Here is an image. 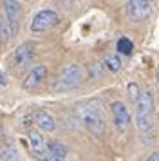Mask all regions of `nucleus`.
<instances>
[{"label": "nucleus", "instance_id": "obj_1", "mask_svg": "<svg viewBox=\"0 0 159 161\" xmlns=\"http://www.w3.org/2000/svg\"><path fill=\"white\" fill-rule=\"evenodd\" d=\"M76 114L81 119V123L85 125L94 136H101L105 132V119L101 114V107L98 102H83L76 107Z\"/></svg>", "mask_w": 159, "mask_h": 161}, {"label": "nucleus", "instance_id": "obj_2", "mask_svg": "<svg viewBox=\"0 0 159 161\" xmlns=\"http://www.w3.org/2000/svg\"><path fill=\"white\" fill-rule=\"evenodd\" d=\"M81 83V67L78 64H69L62 69V73L58 74V78L52 81V91L56 92H63V91H71L76 89Z\"/></svg>", "mask_w": 159, "mask_h": 161}, {"label": "nucleus", "instance_id": "obj_3", "mask_svg": "<svg viewBox=\"0 0 159 161\" xmlns=\"http://www.w3.org/2000/svg\"><path fill=\"white\" fill-rule=\"evenodd\" d=\"M58 15L52 11V9H42V11H38L33 18V22H31V31L33 33H43V31L51 29V27H54L58 24Z\"/></svg>", "mask_w": 159, "mask_h": 161}, {"label": "nucleus", "instance_id": "obj_4", "mask_svg": "<svg viewBox=\"0 0 159 161\" xmlns=\"http://www.w3.org/2000/svg\"><path fill=\"white\" fill-rule=\"evenodd\" d=\"M125 8H127V15L134 22H143L152 13V4L148 0H130V2H127Z\"/></svg>", "mask_w": 159, "mask_h": 161}, {"label": "nucleus", "instance_id": "obj_5", "mask_svg": "<svg viewBox=\"0 0 159 161\" xmlns=\"http://www.w3.org/2000/svg\"><path fill=\"white\" fill-rule=\"evenodd\" d=\"M110 109H112V119H114L116 129L119 132H127L129 123H130V112H129L127 103H123L118 100V102H112Z\"/></svg>", "mask_w": 159, "mask_h": 161}, {"label": "nucleus", "instance_id": "obj_6", "mask_svg": "<svg viewBox=\"0 0 159 161\" xmlns=\"http://www.w3.org/2000/svg\"><path fill=\"white\" fill-rule=\"evenodd\" d=\"M33 58H35V45L25 42V44L18 45L14 49L13 56H11V62H13L14 67H25L33 62Z\"/></svg>", "mask_w": 159, "mask_h": 161}, {"label": "nucleus", "instance_id": "obj_7", "mask_svg": "<svg viewBox=\"0 0 159 161\" xmlns=\"http://www.w3.org/2000/svg\"><path fill=\"white\" fill-rule=\"evenodd\" d=\"M45 78H47V67L45 65H35L29 71L27 76H25V80H24V89H27V91L36 89L38 85H42Z\"/></svg>", "mask_w": 159, "mask_h": 161}, {"label": "nucleus", "instance_id": "obj_8", "mask_svg": "<svg viewBox=\"0 0 159 161\" xmlns=\"http://www.w3.org/2000/svg\"><path fill=\"white\" fill-rule=\"evenodd\" d=\"M29 138V145H31V148H33V154L35 156H38V154H42L47 150V141H45V138H43V134L40 130H29L27 134Z\"/></svg>", "mask_w": 159, "mask_h": 161}, {"label": "nucleus", "instance_id": "obj_9", "mask_svg": "<svg viewBox=\"0 0 159 161\" xmlns=\"http://www.w3.org/2000/svg\"><path fill=\"white\" fill-rule=\"evenodd\" d=\"M33 116H35V123L38 125L42 130L52 132L56 129V121H54V118L51 116L49 112H45V110H36Z\"/></svg>", "mask_w": 159, "mask_h": 161}, {"label": "nucleus", "instance_id": "obj_10", "mask_svg": "<svg viewBox=\"0 0 159 161\" xmlns=\"http://www.w3.org/2000/svg\"><path fill=\"white\" fill-rule=\"evenodd\" d=\"M137 114H145V116H150V112L154 110V96H152L150 91H145L141 98L137 100L136 103Z\"/></svg>", "mask_w": 159, "mask_h": 161}, {"label": "nucleus", "instance_id": "obj_11", "mask_svg": "<svg viewBox=\"0 0 159 161\" xmlns=\"http://www.w3.org/2000/svg\"><path fill=\"white\" fill-rule=\"evenodd\" d=\"M4 11H6V18L13 24V27H16V22H18V18H20V11H22L20 2L6 0V2H4Z\"/></svg>", "mask_w": 159, "mask_h": 161}, {"label": "nucleus", "instance_id": "obj_12", "mask_svg": "<svg viewBox=\"0 0 159 161\" xmlns=\"http://www.w3.org/2000/svg\"><path fill=\"white\" fill-rule=\"evenodd\" d=\"M13 33H14L13 24L9 22L6 16H0V42H7L13 36Z\"/></svg>", "mask_w": 159, "mask_h": 161}, {"label": "nucleus", "instance_id": "obj_13", "mask_svg": "<svg viewBox=\"0 0 159 161\" xmlns=\"http://www.w3.org/2000/svg\"><path fill=\"white\" fill-rule=\"evenodd\" d=\"M0 159L2 161H18V150L14 145L7 143V145L0 147Z\"/></svg>", "mask_w": 159, "mask_h": 161}, {"label": "nucleus", "instance_id": "obj_14", "mask_svg": "<svg viewBox=\"0 0 159 161\" xmlns=\"http://www.w3.org/2000/svg\"><path fill=\"white\" fill-rule=\"evenodd\" d=\"M134 123H136L137 130L139 132H148L152 130V118L150 116H145V114H137L134 116Z\"/></svg>", "mask_w": 159, "mask_h": 161}, {"label": "nucleus", "instance_id": "obj_15", "mask_svg": "<svg viewBox=\"0 0 159 161\" xmlns=\"http://www.w3.org/2000/svg\"><path fill=\"white\" fill-rule=\"evenodd\" d=\"M47 152H51L52 156H58V158H62L65 159V156H67V147L63 143H60V141H49L47 143Z\"/></svg>", "mask_w": 159, "mask_h": 161}, {"label": "nucleus", "instance_id": "obj_16", "mask_svg": "<svg viewBox=\"0 0 159 161\" xmlns=\"http://www.w3.org/2000/svg\"><path fill=\"white\" fill-rule=\"evenodd\" d=\"M121 60L118 54H107L105 56V67H107L110 73H118V71H121Z\"/></svg>", "mask_w": 159, "mask_h": 161}, {"label": "nucleus", "instance_id": "obj_17", "mask_svg": "<svg viewBox=\"0 0 159 161\" xmlns=\"http://www.w3.org/2000/svg\"><path fill=\"white\" fill-rule=\"evenodd\" d=\"M116 49H118V53H121V54H132V51H134V44H132V40L127 36H123L118 40V44H116Z\"/></svg>", "mask_w": 159, "mask_h": 161}, {"label": "nucleus", "instance_id": "obj_18", "mask_svg": "<svg viewBox=\"0 0 159 161\" xmlns=\"http://www.w3.org/2000/svg\"><path fill=\"white\" fill-rule=\"evenodd\" d=\"M127 92H129L130 100H132V102H136V103H137V100L141 98V94H143V92H141V89L137 87V83H134V81L127 85Z\"/></svg>", "mask_w": 159, "mask_h": 161}, {"label": "nucleus", "instance_id": "obj_19", "mask_svg": "<svg viewBox=\"0 0 159 161\" xmlns=\"http://www.w3.org/2000/svg\"><path fill=\"white\" fill-rule=\"evenodd\" d=\"M101 71H103V65L98 64V62H94L89 65V78L90 80H96V78H100L101 76Z\"/></svg>", "mask_w": 159, "mask_h": 161}, {"label": "nucleus", "instance_id": "obj_20", "mask_svg": "<svg viewBox=\"0 0 159 161\" xmlns=\"http://www.w3.org/2000/svg\"><path fill=\"white\" fill-rule=\"evenodd\" d=\"M36 158H38L40 161H65V159H62V158H58V156H52V154L47 152V150L42 152V154H38Z\"/></svg>", "mask_w": 159, "mask_h": 161}, {"label": "nucleus", "instance_id": "obj_21", "mask_svg": "<svg viewBox=\"0 0 159 161\" xmlns=\"http://www.w3.org/2000/svg\"><path fill=\"white\" fill-rule=\"evenodd\" d=\"M145 161H159V150L152 152V154H150V156H148V158H146Z\"/></svg>", "mask_w": 159, "mask_h": 161}, {"label": "nucleus", "instance_id": "obj_22", "mask_svg": "<svg viewBox=\"0 0 159 161\" xmlns=\"http://www.w3.org/2000/svg\"><path fill=\"white\" fill-rule=\"evenodd\" d=\"M0 85H7V78H6V74H4L2 69H0Z\"/></svg>", "mask_w": 159, "mask_h": 161}, {"label": "nucleus", "instance_id": "obj_23", "mask_svg": "<svg viewBox=\"0 0 159 161\" xmlns=\"http://www.w3.org/2000/svg\"><path fill=\"white\" fill-rule=\"evenodd\" d=\"M156 81H157V85H159V69L156 71Z\"/></svg>", "mask_w": 159, "mask_h": 161}, {"label": "nucleus", "instance_id": "obj_24", "mask_svg": "<svg viewBox=\"0 0 159 161\" xmlns=\"http://www.w3.org/2000/svg\"><path fill=\"white\" fill-rule=\"evenodd\" d=\"M0 134H2V129H0Z\"/></svg>", "mask_w": 159, "mask_h": 161}]
</instances>
